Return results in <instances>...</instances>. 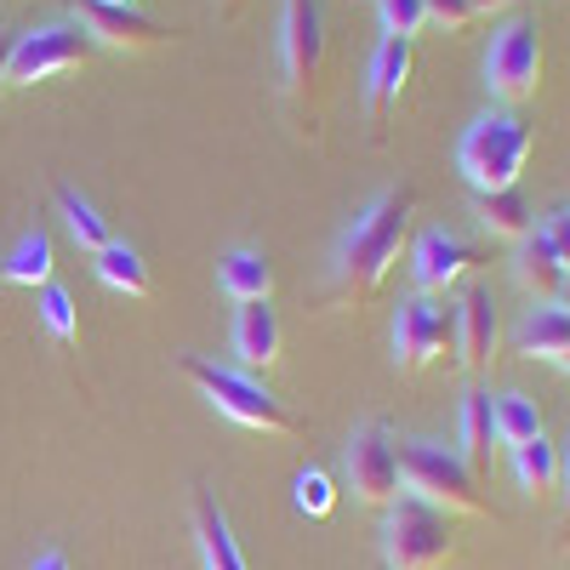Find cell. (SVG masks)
I'll return each mask as SVG.
<instances>
[{
	"instance_id": "9",
	"label": "cell",
	"mask_w": 570,
	"mask_h": 570,
	"mask_svg": "<svg viewBox=\"0 0 570 570\" xmlns=\"http://www.w3.org/2000/svg\"><path fill=\"white\" fill-rule=\"evenodd\" d=\"M451 354H456V308H445L440 297H405L394 314V365L411 376Z\"/></svg>"
},
{
	"instance_id": "3",
	"label": "cell",
	"mask_w": 570,
	"mask_h": 570,
	"mask_svg": "<svg viewBox=\"0 0 570 570\" xmlns=\"http://www.w3.org/2000/svg\"><path fill=\"white\" fill-rule=\"evenodd\" d=\"M177 365L228 422L252 428V434H297V416L285 411L252 371H228V365H212V360H195V354H183Z\"/></svg>"
},
{
	"instance_id": "25",
	"label": "cell",
	"mask_w": 570,
	"mask_h": 570,
	"mask_svg": "<svg viewBox=\"0 0 570 570\" xmlns=\"http://www.w3.org/2000/svg\"><path fill=\"white\" fill-rule=\"evenodd\" d=\"M52 234H46V228H29L23 234V240L12 246V257H7V268H0V274H7L12 285H52Z\"/></svg>"
},
{
	"instance_id": "6",
	"label": "cell",
	"mask_w": 570,
	"mask_h": 570,
	"mask_svg": "<svg viewBox=\"0 0 570 570\" xmlns=\"http://www.w3.org/2000/svg\"><path fill=\"white\" fill-rule=\"evenodd\" d=\"M343 473H348V491L360 508H394L405 497V480H400V440L383 416H365L354 434H348V451H343Z\"/></svg>"
},
{
	"instance_id": "22",
	"label": "cell",
	"mask_w": 570,
	"mask_h": 570,
	"mask_svg": "<svg viewBox=\"0 0 570 570\" xmlns=\"http://www.w3.org/2000/svg\"><path fill=\"white\" fill-rule=\"evenodd\" d=\"M91 268H98V279L109 285V292H120V297H149V263H142V252H137V246L109 240Z\"/></svg>"
},
{
	"instance_id": "12",
	"label": "cell",
	"mask_w": 570,
	"mask_h": 570,
	"mask_svg": "<svg viewBox=\"0 0 570 570\" xmlns=\"http://www.w3.org/2000/svg\"><path fill=\"white\" fill-rule=\"evenodd\" d=\"M480 263H485V252L468 246V240H456V234H445V228L416 234V246H411V274H416V285H422V297H445L451 285L468 279Z\"/></svg>"
},
{
	"instance_id": "8",
	"label": "cell",
	"mask_w": 570,
	"mask_h": 570,
	"mask_svg": "<svg viewBox=\"0 0 570 570\" xmlns=\"http://www.w3.org/2000/svg\"><path fill=\"white\" fill-rule=\"evenodd\" d=\"M485 86H491L497 104H525V98H537V86H542V35H537V18H508V23L491 35Z\"/></svg>"
},
{
	"instance_id": "36",
	"label": "cell",
	"mask_w": 570,
	"mask_h": 570,
	"mask_svg": "<svg viewBox=\"0 0 570 570\" xmlns=\"http://www.w3.org/2000/svg\"><path fill=\"white\" fill-rule=\"evenodd\" d=\"M553 308H564V314H570V274H564V285H559V303H553Z\"/></svg>"
},
{
	"instance_id": "14",
	"label": "cell",
	"mask_w": 570,
	"mask_h": 570,
	"mask_svg": "<svg viewBox=\"0 0 570 570\" xmlns=\"http://www.w3.org/2000/svg\"><path fill=\"white\" fill-rule=\"evenodd\" d=\"M411 69H416V46H411V40H394V35L376 40V52H371V63H365V109H371V120L389 115V104L405 91Z\"/></svg>"
},
{
	"instance_id": "4",
	"label": "cell",
	"mask_w": 570,
	"mask_h": 570,
	"mask_svg": "<svg viewBox=\"0 0 570 570\" xmlns=\"http://www.w3.org/2000/svg\"><path fill=\"white\" fill-rule=\"evenodd\" d=\"M451 559H456L451 513L405 491L383 519V564L389 570H445Z\"/></svg>"
},
{
	"instance_id": "34",
	"label": "cell",
	"mask_w": 570,
	"mask_h": 570,
	"mask_svg": "<svg viewBox=\"0 0 570 570\" xmlns=\"http://www.w3.org/2000/svg\"><path fill=\"white\" fill-rule=\"evenodd\" d=\"M29 570H69V559H63V553H40Z\"/></svg>"
},
{
	"instance_id": "10",
	"label": "cell",
	"mask_w": 570,
	"mask_h": 570,
	"mask_svg": "<svg viewBox=\"0 0 570 570\" xmlns=\"http://www.w3.org/2000/svg\"><path fill=\"white\" fill-rule=\"evenodd\" d=\"M91 58V40L75 18L63 23H40V29H23L18 35V52H12V69H7V86H35V80H52L63 69H80Z\"/></svg>"
},
{
	"instance_id": "35",
	"label": "cell",
	"mask_w": 570,
	"mask_h": 570,
	"mask_svg": "<svg viewBox=\"0 0 570 570\" xmlns=\"http://www.w3.org/2000/svg\"><path fill=\"white\" fill-rule=\"evenodd\" d=\"M559 491H564V502H570V451H564V468H559Z\"/></svg>"
},
{
	"instance_id": "39",
	"label": "cell",
	"mask_w": 570,
	"mask_h": 570,
	"mask_svg": "<svg viewBox=\"0 0 570 570\" xmlns=\"http://www.w3.org/2000/svg\"><path fill=\"white\" fill-rule=\"evenodd\" d=\"M109 7H137V0H109Z\"/></svg>"
},
{
	"instance_id": "31",
	"label": "cell",
	"mask_w": 570,
	"mask_h": 570,
	"mask_svg": "<svg viewBox=\"0 0 570 570\" xmlns=\"http://www.w3.org/2000/svg\"><path fill=\"white\" fill-rule=\"evenodd\" d=\"M537 234L553 246V257L564 263V274H570V206H559V212H548L542 223H537Z\"/></svg>"
},
{
	"instance_id": "23",
	"label": "cell",
	"mask_w": 570,
	"mask_h": 570,
	"mask_svg": "<svg viewBox=\"0 0 570 570\" xmlns=\"http://www.w3.org/2000/svg\"><path fill=\"white\" fill-rule=\"evenodd\" d=\"M52 200H58V212H63V223H69V234H75V246H86L91 257H98L115 234H109V223H104V212L91 206L80 188H69V183H58L52 188Z\"/></svg>"
},
{
	"instance_id": "20",
	"label": "cell",
	"mask_w": 570,
	"mask_h": 570,
	"mask_svg": "<svg viewBox=\"0 0 570 570\" xmlns=\"http://www.w3.org/2000/svg\"><path fill=\"white\" fill-rule=\"evenodd\" d=\"M559 468H564V456H559V445H553L548 434H537L531 445H519V451H513L519 491H525L531 502H542V497H553V491H559Z\"/></svg>"
},
{
	"instance_id": "11",
	"label": "cell",
	"mask_w": 570,
	"mask_h": 570,
	"mask_svg": "<svg viewBox=\"0 0 570 570\" xmlns=\"http://www.w3.org/2000/svg\"><path fill=\"white\" fill-rule=\"evenodd\" d=\"M75 23L86 29L91 46H109V52H155L177 29L142 18L137 7H109V0H75Z\"/></svg>"
},
{
	"instance_id": "38",
	"label": "cell",
	"mask_w": 570,
	"mask_h": 570,
	"mask_svg": "<svg viewBox=\"0 0 570 570\" xmlns=\"http://www.w3.org/2000/svg\"><path fill=\"white\" fill-rule=\"evenodd\" d=\"M559 371H570V348H564V360H559Z\"/></svg>"
},
{
	"instance_id": "24",
	"label": "cell",
	"mask_w": 570,
	"mask_h": 570,
	"mask_svg": "<svg viewBox=\"0 0 570 570\" xmlns=\"http://www.w3.org/2000/svg\"><path fill=\"white\" fill-rule=\"evenodd\" d=\"M491 440H497V422H491V394H480L473 389L468 400H462V462L480 473V468H491Z\"/></svg>"
},
{
	"instance_id": "16",
	"label": "cell",
	"mask_w": 570,
	"mask_h": 570,
	"mask_svg": "<svg viewBox=\"0 0 570 570\" xmlns=\"http://www.w3.org/2000/svg\"><path fill=\"white\" fill-rule=\"evenodd\" d=\"M513 279H519V292H525L537 308H553V303H559L564 263L553 257V246L542 240V234H531V240H519V252H513Z\"/></svg>"
},
{
	"instance_id": "27",
	"label": "cell",
	"mask_w": 570,
	"mask_h": 570,
	"mask_svg": "<svg viewBox=\"0 0 570 570\" xmlns=\"http://www.w3.org/2000/svg\"><path fill=\"white\" fill-rule=\"evenodd\" d=\"M40 320L46 331H52L58 343H80V314H75V297L63 292V285H40Z\"/></svg>"
},
{
	"instance_id": "28",
	"label": "cell",
	"mask_w": 570,
	"mask_h": 570,
	"mask_svg": "<svg viewBox=\"0 0 570 570\" xmlns=\"http://www.w3.org/2000/svg\"><path fill=\"white\" fill-rule=\"evenodd\" d=\"M292 491H297V508L308 519H325L331 508H337V485H331V473H320V468H303Z\"/></svg>"
},
{
	"instance_id": "32",
	"label": "cell",
	"mask_w": 570,
	"mask_h": 570,
	"mask_svg": "<svg viewBox=\"0 0 570 570\" xmlns=\"http://www.w3.org/2000/svg\"><path fill=\"white\" fill-rule=\"evenodd\" d=\"M18 35H23V29H0V86H7V69H12V52H18Z\"/></svg>"
},
{
	"instance_id": "15",
	"label": "cell",
	"mask_w": 570,
	"mask_h": 570,
	"mask_svg": "<svg viewBox=\"0 0 570 570\" xmlns=\"http://www.w3.org/2000/svg\"><path fill=\"white\" fill-rule=\"evenodd\" d=\"M279 348H285L279 314L268 303H240V314H234V354H240V371L279 365Z\"/></svg>"
},
{
	"instance_id": "5",
	"label": "cell",
	"mask_w": 570,
	"mask_h": 570,
	"mask_svg": "<svg viewBox=\"0 0 570 570\" xmlns=\"http://www.w3.org/2000/svg\"><path fill=\"white\" fill-rule=\"evenodd\" d=\"M400 480L411 497L434 502L445 513H468V519L491 513V502L480 497V473L445 445H400Z\"/></svg>"
},
{
	"instance_id": "29",
	"label": "cell",
	"mask_w": 570,
	"mask_h": 570,
	"mask_svg": "<svg viewBox=\"0 0 570 570\" xmlns=\"http://www.w3.org/2000/svg\"><path fill=\"white\" fill-rule=\"evenodd\" d=\"M376 7H383V35H394V40H416L428 29L422 0H376Z\"/></svg>"
},
{
	"instance_id": "18",
	"label": "cell",
	"mask_w": 570,
	"mask_h": 570,
	"mask_svg": "<svg viewBox=\"0 0 570 570\" xmlns=\"http://www.w3.org/2000/svg\"><path fill=\"white\" fill-rule=\"evenodd\" d=\"M195 537H200L206 570H252L246 553H240V542H234V531H228V513H223L206 491L195 497Z\"/></svg>"
},
{
	"instance_id": "26",
	"label": "cell",
	"mask_w": 570,
	"mask_h": 570,
	"mask_svg": "<svg viewBox=\"0 0 570 570\" xmlns=\"http://www.w3.org/2000/svg\"><path fill=\"white\" fill-rule=\"evenodd\" d=\"M491 422H497V445L519 451V445H531L542 434V411L525 400V394H502L491 400Z\"/></svg>"
},
{
	"instance_id": "2",
	"label": "cell",
	"mask_w": 570,
	"mask_h": 570,
	"mask_svg": "<svg viewBox=\"0 0 570 570\" xmlns=\"http://www.w3.org/2000/svg\"><path fill=\"white\" fill-rule=\"evenodd\" d=\"M531 160V126L513 109H491L480 115L462 142H456V166L473 183V195H497V188H519V171Z\"/></svg>"
},
{
	"instance_id": "33",
	"label": "cell",
	"mask_w": 570,
	"mask_h": 570,
	"mask_svg": "<svg viewBox=\"0 0 570 570\" xmlns=\"http://www.w3.org/2000/svg\"><path fill=\"white\" fill-rule=\"evenodd\" d=\"M468 7H473V18H497V12L513 7V0H468Z\"/></svg>"
},
{
	"instance_id": "19",
	"label": "cell",
	"mask_w": 570,
	"mask_h": 570,
	"mask_svg": "<svg viewBox=\"0 0 570 570\" xmlns=\"http://www.w3.org/2000/svg\"><path fill=\"white\" fill-rule=\"evenodd\" d=\"M473 212H480V223L497 234V240H531L537 234V212L531 200L519 195V188H497V195H473Z\"/></svg>"
},
{
	"instance_id": "17",
	"label": "cell",
	"mask_w": 570,
	"mask_h": 570,
	"mask_svg": "<svg viewBox=\"0 0 570 570\" xmlns=\"http://www.w3.org/2000/svg\"><path fill=\"white\" fill-rule=\"evenodd\" d=\"M217 285H223L234 303H268V292H274V263H268L263 252H252V246H234V252H223V263H217Z\"/></svg>"
},
{
	"instance_id": "7",
	"label": "cell",
	"mask_w": 570,
	"mask_h": 570,
	"mask_svg": "<svg viewBox=\"0 0 570 570\" xmlns=\"http://www.w3.org/2000/svg\"><path fill=\"white\" fill-rule=\"evenodd\" d=\"M320 69H325V7L320 0H285L279 7V80L297 109L314 104Z\"/></svg>"
},
{
	"instance_id": "37",
	"label": "cell",
	"mask_w": 570,
	"mask_h": 570,
	"mask_svg": "<svg viewBox=\"0 0 570 570\" xmlns=\"http://www.w3.org/2000/svg\"><path fill=\"white\" fill-rule=\"evenodd\" d=\"M223 12H240V0H223Z\"/></svg>"
},
{
	"instance_id": "21",
	"label": "cell",
	"mask_w": 570,
	"mask_h": 570,
	"mask_svg": "<svg viewBox=\"0 0 570 570\" xmlns=\"http://www.w3.org/2000/svg\"><path fill=\"white\" fill-rule=\"evenodd\" d=\"M564 348H570V314L564 308H531V320L519 325V354L559 365Z\"/></svg>"
},
{
	"instance_id": "13",
	"label": "cell",
	"mask_w": 570,
	"mask_h": 570,
	"mask_svg": "<svg viewBox=\"0 0 570 570\" xmlns=\"http://www.w3.org/2000/svg\"><path fill=\"white\" fill-rule=\"evenodd\" d=\"M497 348H502L497 297H491V285H473V292L462 297V308H456V360L468 371H491Z\"/></svg>"
},
{
	"instance_id": "30",
	"label": "cell",
	"mask_w": 570,
	"mask_h": 570,
	"mask_svg": "<svg viewBox=\"0 0 570 570\" xmlns=\"http://www.w3.org/2000/svg\"><path fill=\"white\" fill-rule=\"evenodd\" d=\"M428 7V23H440L445 35H462V29H473L480 18H473V7L468 0H422Z\"/></svg>"
},
{
	"instance_id": "1",
	"label": "cell",
	"mask_w": 570,
	"mask_h": 570,
	"mask_svg": "<svg viewBox=\"0 0 570 570\" xmlns=\"http://www.w3.org/2000/svg\"><path fill=\"white\" fill-rule=\"evenodd\" d=\"M411 223H416V188H383L343 234L337 263H331V297L337 303H371L383 292V279L394 274L405 240H411Z\"/></svg>"
}]
</instances>
